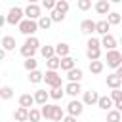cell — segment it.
Listing matches in <instances>:
<instances>
[{"label": "cell", "mask_w": 122, "mask_h": 122, "mask_svg": "<svg viewBox=\"0 0 122 122\" xmlns=\"http://www.w3.org/2000/svg\"><path fill=\"white\" fill-rule=\"evenodd\" d=\"M46 67H48V69H51V71L61 69V57H59V55H53V57L46 59Z\"/></svg>", "instance_id": "cell-23"}, {"label": "cell", "mask_w": 122, "mask_h": 122, "mask_svg": "<svg viewBox=\"0 0 122 122\" xmlns=\"http://www.w3.org/2000/svg\"><path fill=\"white\" fill-rule=\"evenodd\" d=\"M86 55H88L90 61L101 59V48H86Z\"/></svg>", "instance_id": "cell-27"}, {"label": "cell", "mask_w": 122, "mask_h": 122, "mask_svg": "<svg viewBox=\"0 0 122 122\" xmlns=\"http://www.w3.org/2000/svg\"><path fill=\"white\" fill-rule=\"evenodd\" d=\"M13 118H15L17 122H27V120H29V109L19 105V107L15 109V112H13Z\"/></svg>", "instance_id": "cell-15"}, {"label": "cell", "mask_w": 122, "mask_h": 122, "mask_svg": "<svg viewBox=\"0 0 122 122\" xmlns=\"http://www.w3.org/2000/svg\"><path fill=\"white\" fill-rule=\"evenodd\" d=\"M116 74H118V76H120V78H122V65H120V67H118V69H116Z\"/></svg>", "instance_id": "cell-45"}, {"label": "cell", "mask_w": 122, "mask_h": 122, "mask_svg": "<svg viewBox=\"0 0 122 122\" xmlns=\"http://www.w3.org/2000/svg\"><path fill=\"white\" fill-rule=\"evenodd\" d=\"M40 53H42L44 59H50V57L57 55V53H55V46H42V48H40Z\"/></svg>", "instance_id": "cell-29"}, {"label": "cell", "mask_w": 122, "mask_h": 122, "mask_svg": "<svg viewBox=\"0 0 122 122\" xmlns=\"http://www.w3.org/2000/svg\"><path fill=\"white\" fill-rule=\"evenodd\" d=\"M51 23H53V19H51L50 15H42V17L38 19V27H40L42 30H48V29L51 27Z\"/></svg>", "instance_id": "cell-28"}, {"label": "cell", "mask_w": 122, "mask_h": 122, "mask_svg": "<svg viewBox=\"0 0 122 122\" xmlns=\"http://www.w3.org/2000/svg\"><path fill=\"white\" fill-rule=\"evenodd\" d=\"M25 17H29V19H40L42 17V8L38 6V4H29L27 8H25Z\"/></svg>", "instance_id": "cell-7"}, {"label": "cell", "mask_w": 122, "mask_h": 122, "mask_svg": "<svg viewBox=\"0 0 122 122\" xmlns=\"http://www.w3.org/2000/svg\"><path fill=\"white\" fill-rule=\"evenodd\" d=\"M76 67V59L74 57H71V55H67V57H61V69L67 72V71H71V69H74Z\"/></svg>", "instance_id": "cell-19"}, {"label": "cell", "mask_w": 122, "mask_h": 122, "mask_svg": "<svg viewBox=\"0 0 122 122\" xmlns=\"http://www.w3.org/2000/svg\"><path fill=\"white\" fill-rule=\"evenodd\" d=\"M86 46H88V48H101V40H99V38H95V36H90Z\"/></svg>", "instance_id": "cell-40"}, {"label": "cell", "mask_w": 122, "mask_h": 122, "mask_svg": "<svg viewBox=\"0 0 122 122\" xmlns=\"http://www.w3.org/2000/svg\"><path fill=\"white\" fill-rule=\"evenodd\" d=\"M40 118H42V111L40 109H36V107L29 109V120L30 122H40Z\"/></svg>", "instance_id": "cell-32"}, {"label": "cell", "mask_w": 122, "mask_h": 122, "mask_svg": "<svg viewBox=\"0 0 122 122\" xmlns=\"http://www.w3.org/2000/svg\"><path fill=\"white\" fill-rule=\"evenodd\" d=\"M84 112V101H78V99H71L69 105H67V114H72V116H80Z\"/></svg>", "instance_id": "cell-6"}, {"label": "cell", "mask_w": 122, "mask_h": 122, "mask_svg": "<svg viewBox=\"0 0 122 122\" xmlns=\"http://www.w3.org/2000/svg\"><path fill=\"white\" fill-rule=\"evenodd\" d=\"M95 11L99 15H109L111 13V0H97L95 2Z\"/></svg>", "instance_id": "cell-10"}, {"label": "cell", "mask_w": 122, "mask_h": 122, "mask_svg": "<svg viewBox=\"0 0 122 122\" xmlns=\"http://www.w3.org/2000/svg\"><path fill=\"white\" fill-rule=\"evenodd\" d=\"M29 4H38V0H27Z\"/></svg>", "instance_id": "cell-46"}, {"label": "cell", "mask_w": 122, "mask_h": 122, "mask_svg": "<svg viewBox=\"0 0 122 122\" xmlns=\"http://www.w3.org/2000/svg\"><path fill=\"white\" fill-rule=\"evenodd\" d=\"M23 67L30 72V71H36V67H38V61L34 59V57H27L25 59V63H23Z\"/></svg>", "instance_id": "cell-34"}, {"label": "cell", "mask_w": 122, "mask_h": 122, "mask_svg": "<svg viewBox=\"0 0 122 122\" xmlns=\"http://www.w3.org/2000/svg\"><path fill=\"white\" fill-rule=\"evenodd\" d=\"M120 42H122V36H120Z\"/></svg>", "instance_id": "cell-48"}, {"label": "cell", "mask_w": 122, "mask_h": 122, "mask_svg": "<svg viewBox=\"0 0 122 122\" xmlns=\"http://www.w3.org/2000/svg\"><path fill=\"white\" fill-rule=\"evenodd\" d=\"M36 101H34V95H30V93H23L21 97H19V105L21 107H27V109H32V105H34Z\"/></svg>", "instance_id": "cell-20"}, {"label": "cell", "mask_w": 122, "mask_h": 122, "mask_svg": "<svg viewBox=\"0 0 122 122\" xmlns=\"http://www.w3.org/2000/svg\"><path fill=\"white\" fill-rule=\"evenodd\" d=\"M114 109H118V111L122 112V99H118V101H114Z\"/></svg>", "instance_id": "cell-44"}, {"label": "cell", "mask_w": 122, "mask_h": 122, "mask_svg": "<svg viewBox=\"0 0 122 122\" xmlns=\"http://www.w3.org/2000/svg\"><path fill=\"white\" fill-rule=\"evenodd\" d=\"M63 93H65V88H63V86H57V88H51V90H50V97H51V99H55V101H57V99H61V97H63Z\"/></svg>", "instance_id": "cell-33"}, {"label": "cell", "mask_w": 122, "mask_h": 122, "mask_svg": "<svg viewBox=\"0 0 122 122\" xmlns=\"http://www.w3.org/2000/svg\"><path fill=\"white\" fill-rule=\"evenodd\" d=\"M55 53H57L59 57H67V55L71 53V46H69L67 42H59V44L55 46Z\"/></svg>", "instance_id": "cell-22"}, {"label": "cell", "mask_w": 122, "mask_h": 122, "mask_svg": "<svg viewBox=\"0 0 122 122\" xmlns=\"http://www.w3.org/2000/svg\"><path fill=\"white\" fill-rule=\"evenodd\" d=\"M107 21H109L111 25H118V23L122 21V15H120L118 11H111V13L107 15Z\"/></svg>", "instance_id": "cell-36"}, {"label": "cell", "mask_w": 122, "mask_h": 122, "mask_svg": "<svg viewBox=\"0 0 122 122\" xmlns=\"http://www.w3.org/2000/svg\"><path fill=\"white\" fill-rule=\"evenodd\" d=\"M55 4H57V0H42V6H44L48 11L55 10Z\"/></svg>", "instance_id": "cell-41"}, {"label": "cell", "mask_w": 122, "mask_h": 122, "mask_svg": "<svg viewBox=\"0 0 122 122\" xmlns=\"http://www.w3.org/2000/svg\"><path fill=\"white\" fill-rule=\"evenodd\" d=\"M67 78H69V82H80L84 78V72H82V69L74 67V69L67 71Z\"/></svg>", "instance_id": "cell-14"}, {"label": "cell", "mask_w": 122, "mask_h": 122, "mask_svg": "<svg viewBox=\"0 0 122 122\" xmlns=\"http://www.w3.org/2000/svg\"><path fill=\"white\" fill-rule=\"evenodd\" d=\"M29 82H30V84H40V82H44V72H40L38 69H36V71H30V72H29Z\"/></svg>", "instance_id": "cell-25"}, {"label": "cell", "mask_w": 122, "mask_h": 122, "mask_svg": "<svg viewBox=\"0 0 122 122\" xmlns=\"http://www.w3.org/2000/svg\"><path fill=\"white\" fill-rule=\"evenodd\" d=\"M32 95H34V101H36L40 107H42L44 103H48V99H50V92H46V90H36Z\"/></svg>", "instance_id": "cell-16"}, {"label": "cell", "mask_w": 122, "mask_h": 122, "mask_svg": "<svg viewBox=\"0 0 122 122\" xmlns=\"http://www.w3.org/2000/svg\"><path fill=\"white\" fill-rule=\"evenodd\" d=\"M55 10H59L61 13H67V11H69V2H67V0H57Z\"/></svg>", "instance_id": "cell-39"}, {"label": "cell", "mask_w": 122, "mask_h": 122, "mask_svg": "<svg viewBox=\"0 0 122 122\" xmlns=\"http://www.w3.org/2000/svg\"><path fill=\"white\" fill-rule=\"evenodd\" d=\"M97 107L103 109V111H111V109L114 107V99H112L111 95H101L99 101H97Z\"/></svg>", "instance_id": "cell-12"}, {"label": "cell", "mask_w": 122, "mask_h": 122, "mask_svg": "<svg viewBox=\"0 0 122 122\" xmlns=\"http://www.w3.org/2000/svg\"><path fill=\"white\" fill-rule=\"evenodd\" d=\"M107 86H109L111 90L120 88V86H122V78H120L116 72H112V74H109V76H107Z\"/></svg>", "instance_id": "cell-17"}, {"label": "cell", "mask_w": 122, "mask_h": 122, "mask_svg": "<svg viewBox=\"0 0 122 122\" xmlns=\"http://www.w3.org/2000/svg\"><path fill=\"white\" fill-rule=\"evenodd\" d=\"M80 92H82L80 82H69V84L65 86V93H67V95H71V97H76Z\"/></svg>", "instance_id": "cell-13"}, {"label": "cell", "mask_w": 122, "mask_h": 122, "mask_svg": "<svg viewBox=\"0 0 122 122\" xmlns=\"http://www.w3.org/2000/svg\"><path fill=\"white\" fill-rule=\"evenodd\" d=\"M63 118H65V112H63V109H61L59 105H55V107H53V116H51V120H53V122H61Z\"/></svg>", "instance_id": "cell-35"}, {"label": "cell", "mask_w": 122, "mask_h": 122, "mask_svg": "<svg viewBox=\"0 0 122 122\" xmlns=\"http://www.w3.org/2000/svg\"><path fill=\"white\" fill-rule=\"evenodd\" d=\"M65 15H67V13H61L59 10H51V11H50V17L53 19V23H61V21L65 19Z\"/></svg>", "instance_id": "cell-37"}, {"label": "cell", "mask_w": 122, "mask_h": 122, "mask_svg": "<svg viewBox=\"0 0 122 122\" xmlns=\"http://www.w3.org/2000/svg\"><path fill=\"white\" fill-rule=\"evenodd\" d=\"M76 118H78V116H72V114H65V118H63L61 122H76Z\"/></svg>", "instance_id": "cell-43"}, {"label": "cell", "mask_w": 122, "mask_h": 122, "mask_svg": "<svg viewBox=\"0 0 122 122\" xmlns=\"http://www.w3.org/2000/svg\"><path fill=\"white\" fill-rule=\"evenodd\" d=\"M111 27H112V25H111L107 19H101V21H97V29H95V32L101 34V36H103V34H109Z\"/></svg>", "instance_id": "cell-18"}, {"label": "cell", "mask_w": 122, "mask_h": 122, "mask_svg": "<svg viewBox=\"0 0 122 122\" xmlns=\"http://www.w3.org/2000/svg\"><path fill=\"white\" fill-rule=\"evenodd\" d=\"M17 27H19V32L25 34V36H34V32L40 29L38 27V21L36 19H29V17H25Z\"/></svg>", "instance_id": "cell-2"}, {"label": "cell", "mask_w": 122, "mask_h": 122, "mask_svg": "<svg viewBox=\"0 0 122 122\" xmlns=\"http://www.w3.org/2000/svg\"><path fill=\"white\" fill-rule=\"evenodd\" d=\"M44 82H46L50 88L63 86V80H61V76L57 74V71H51V69H48V71L44 72Z\"/></svg>", "instance_id": "cell-5"}, {"label": "cell", "mask_w": 122, "mask_h": 122, "mask_svg": "<svg viewBox=\"0 0 122 122\" xmlns=\"http://www.w3.org/2000/svg\"><path fill=\"white\" fill-rule=\"evenodd\" d=\"M42 46H40V40L36 38V36H27V40L23 42V46H21V55L27 59V57H34V53H36V50H40Z\"/></svg>", "instance_id": "cell-1"}, {"label": "cell", "mask_w": 122, "mask_h": 122, "mask_svg": "<svg viewBox=\"0 0 122 122\" xmlns=\"http://www.w3.org/2000/svg\"><path fill=\"white\" fill-rule=\"evenodd\" d=\"M111 2H112V4H120L122 0H111Z\"/></svg>", "instance_id": "cell-47"}, {"label": "cell", "mask_w": 122, "mask_h": 122, "mask_svg": "<svg viewBox=\"0 0 122 122\" xmlns=\"http://www.w3.org/2000/svg\"><path fill=\"white\" fill-rule=\"evenodd\" d=\"M99 93L95 92V90H88V92H84V105H97V101H99Z\"/></svg>", "instance_id": "cell-9"}, {"label": "cell", "mask_w": 122, "mask_h": 122, "mask_svg": "<svg viewBox=\"0 0 122 122\" xmlns=\"http://www.w3.org/2000/svg\"><path fill=\"white\" fill-rule=\"evenodd\" d=\"M76 8L80 11H88L92 8V0H76Z\"/></svg>", "instance_id": "cell-38"}, {"label": "cell", "mask_w": 122, "mask_h": 122, "mask_svg": "<svg viewBox=\"0 0 122 122\" xmlns=\"http://www.w3.org/2000/svg\"><path fill=\"white\" fill-rule=\"evenodd\" d=\"M105 61H107V67H111V69H118V67L122 65V53H120L118 50H107V57H105Z\"/></svg>", "instance_id": "cell-4"}, {"label": "cell", "mask_w": 122, "mask_h": 122, "mask_svg": "<svg viewBox=\"0 0 122 122\" xmlns=\"http://www.w3.org/2000/svg\"><path fill=\"white\" fill-rule=\"evenodd\" d=\"M107 122H122V112L118 109L107 111Z\"/></svg>", "instance_id": "cell-26"}, {"label": "cell", "mask_w": 122, "mask_h": 122, "mask_svg": "<svg viewBox=\"0 0 122 122\" xmlns=\"http://www.w3.org/2000/svg\"><path fill=\"white\" fill-rule=\"evenodd\" d=\"M0 97H2L4 101L11 99V97H13V88H11V86H2V88H0Z\"/></svg>", "instance_id": "cell-30"}, {"label": "cell", "mask_w": 122, "mask_h": 122, "mask_svg": "<svg viewBox=\"0 0 122 122\" xmlns=\"http://www.w3.org/2000/svg\"><path fill=\"white\" fill-rule=\"evenodd\" d=\"M53 107H55V105L44 103V105L40 107V111H42V116H44V118H50V120H51V116H53Z\"/></svg>", "instance_id": "cell-31"}, {"label": "cell", "mask_w": 122, "mask_h": 122, "mask_svg": "<svg viewBox=\"0 0 122 122\" xmlns=\"http://www.w3.org/2000/svg\"><path fill=\"white\" fill-rule=\"evenodd\" d=\"M95 29H97V23L92 21V19H84V21L80 23V32H84V34H88V36H92V34L95 32Z\"/></svg>", "instance_id": "cell-8"}, {"label": "cell", "mask_w": 122, "mask_h": 122, "mask_svg": "<svg viewBox=\"0 0 122 122\" xmlns=\"http://www.w3.org/2000/svg\"><path fill=\"white\" fill-rule=\"evenodd\" d=\"M101 46L105 50H116V38L109 32V34H103L101 36Z\"/></svg>", "instance_id": "cell-11"}, {"label": "cell", "mask_w": 122, "mask_h": 122, "mask_svg": "<svg viewBox=\"0 0 122 122\" xmlns=\"http://www.w3.org/2000/svg\"><path fill=\"white\" fill-rule=\"evenodd\" d=\"M111 97H112L114 101L122 99V92H120V88H114V90H111Z\"/></svg>", "instance_id": "cell-42"}, {"label": "cell", "mask_w": 122, "mask_h": 122, "mask_svg": "<svg viewBox=\"0 0 122 122\" xmlns=\"http://www.w3.org/2000/svg\"><path fill=\"white\" fill-rule=\"evenodd\" d=\"M103 67H105V65H103V61L95 59V61H90V67H88V69H90V72H92V74H101V72H103Z\"/></svg>", "instance_id": "cell-24"}, {"label": "cell", "mask_w": 122, "mask_h": 122, "mask_svg": "<svg viewBox=\"0 0 122 122\" xmlns=\"http://www.w3.org/2000/svg\"><path fill=\"white\" fill-rule=\"evenodd\" d=\"M6 19H8L10 25H19V23L25 19V10H21L19 6H13V8H10Z\"/></svg>", "instance_id": "cell-3"}, {"label": "cell", "mask_w": 122, "mask_h": 122, "mask_svg": "<svg viewBox=\"0 0 122 122\" xmlns=\"http://www.w3.org/2000/svg\"><path fill=\"white\" fill-rule=\"evenodd\" d=\"M2 48H4L6 51H11V50H15V38H13V36H10V34L2 36Z\"/></svg>", "instance_id": "cell-21"}]
</instances>
